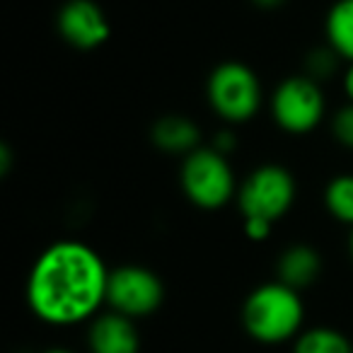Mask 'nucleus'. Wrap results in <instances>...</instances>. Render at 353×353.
I'll use <instances>...</instances> for the list:
<instances>
[{
	"mask_svg": "<svg viewBox=\"0 0 353 353\" xmlns=\"http://www.w3.org/2000/svg\"><path fill=\"white\" fill-rule=\"evenodd\" d=\"M293 353H353L346 334L332 327H312L300 332Z\"/></svg>",
	"mask_w": 353,
	"mask_h": 353,
	"instance_id": "obj_13",
	"label": "nucleus"
},
{
	"mask_svg": "<svg viewBox=\"0 0 353 353\" xmlns=\"http://www.w3.org/2000/svg\"><path fill=\"white\" fill-rule=\"evenodd\" d=\"M298 196V184L288 167L266 162L245 176L237 189V208L245 218H264L276 223L293 208Z\"/></svg>",
	"mask_w": 353,
	"mask_h": 353,
	"instance_id": "obj_5",
	"label": "nucleus"
},
{
	"mask_svg": "<svg viewBox=\"0 0 353 353\" xmlns=\"http://www.w3.org/2000/svg\"><path fill=\"white\" fill-rule=\"evenodd\" d=\"M179 187L189 203L201 211H221L237 199V179L228 155L213 145H201L182 160Z\"/></svg>",
	"mask_w": 353,
	"mask_h": 353,
	"instance_id": "obj_3",
	"label": "nucleus"
},
{
	"mask_svg": "<svg viewBox=\"0 0 353 353\" xmlns=\"http://www.w3.org/2000/svg\"><path fill=\"white\" fill-rule=\"evenodd\" d=\"M213 148H216L218 152H223V155H230L232 148H235V136H232L230 131H221L216 136V141H213Z\"/></svg>",
	"mask_w": 353,
	"mask_h": 353,
	"instance_id": "obj_18",
	"label": "nucleus"
},
{
	"mask_svg": "<svg viewBox=\"0 0 353 353\" xmlns=\"http://www.w3.org/2000/svg\"><path fill=\"white\" fill-rule=\"evenodd\" d=\"M206 99L211 109L230 126L247 123L259 114L264 102L261 80L250 65L225 61L216 65L206 80Z\"/></svg>",
	"mask_w": 353,
	"mask_h": 353,
	"instance_id": "obj_4",
	"label": "nucleus"
},
{
	"mask_svg": "<svg viewBox=\"0 0 353 353\" xmlns=\"http://www.w3.org/2000/svg\"><path fill=\"white\" fill-rule=\"evenodd\" d=\"M12 170V150L8 143H0V174L6 176Z\"/></svg>",
	"mask_w": 353,
	"mask_h": 353,
	"instance_id": "obj_19",
	"label": "nucleus"
},
{
	"mask_svg": "<svg viewBox=\"0 0 353 353\" xmlns=\"http://www.w3.org/2000/svg\"><path fill=\"white\" fill-rule=\"evenodd\" d=\"M348 252H351V259H353V228H351V235H348Z\"/></svg>",
	"mask_w": 353,
	"mask_h": 353,
	"instance_id": "obj_23",
	"label": "nucleus"
},
{
	"mask_svg": "<svg viewBox=\"0 0 353 353\" xmlns=\"http://www.w3.org/2000/svg\"><path fill=\"white\" fill-rule=\"evenodd\" d=\"M56 30L65 44L78 51L99 49L112 37V25L94 0H65L56 12Z\"/></svg>",
	"mask_w": 353,
	"mask_h": 353,
	"instance_id": "obj_8",
	"label": "nucleus"
},
{
	"mask_svg": "<svg viewBox=\"0 0 353 353\" xmlns=\"http://www.w3.org/2000/svg\"><path fill=\"white\" fill-rule=\"evenodd\" d=\"M88 343L92 353H138L141 336L136 322L126 314L104 312L92 319L88 332Z\"/></svg>",
	"mask_w": 353,
	"mask_h": 353,
	"instance_id": "obj_9",
	"label": "nucleus"
},
{
	"mask_svg": "<svg viewBox=\"0 0 353 353\" xmlns=\"http://www.w3.org/2000/svg\"><path fill=\"white\" fill-rule=\"evenodd\" d=\"M165 300V285L160 276L148 266L123 264L109 271L107 305L119 314L131 319L152 314Z\"/></svg>",
	"mask_w": 353,
	"mask_h": 353,
	"instance_id": "obj_7",
	"label": "nucleus"
},
{
	"mask_svg": "<svg viewBox=\"0 0 353 353\" xmlns=\"http://www.w3.org/2000/svg\"><path fill=\"white\" fill-rule=\"evenodd\" d=\"M150 141L165 155H179L184 160L201 148V128L182 114H165L150 126Z\"/></svg>",
	"mask_w": 353,
	"mask_h": 353,
	"instance_id": "obj_10",
	"label": "nucleus"
},
{
	"mask_svg": "<svg viewBox=\"0 0 353 353\" xmlns=\"http://www.w3.org/2000/svg\"><path fill=\"white\" fill-rule=\"evenodd\" d=\"M341 83H343V92H346L348 102H353V63H348V65H346Z\"/></svg>",
	"mask_w": 353,
	"mask_h": 353,
	"instance_id": "obj_20",
	"label": "nucleus"
},
{
	"mask_svg": "<svg viewBox=\"0 0 353 353\" xmlns=\"http://www.w3.org/2000/svg\"><path fill=\"white\" fill-rule=\"evenodd\" d=\"M44 353H73V351H68V348H49V351H44Z\"/></svg>",
	"mask_w": 353,
	"mask_h": 353,
	"instance_id": "obj_22",
	"label": "nucleus"
},
{
	"mask_svg": "<svg viewBox=\"0 0 353 353\" xmlns=\"http://www.w3.org/2000/svg\"><path fill=\"white\" fill-rule=\"evenodd\" d=\"M271 228H274V223L264 221V218H245L242 221V230L252 242H264L271 235Z\"/></svg>",
	"mask_w": 353,
	"mask_h": 353,
	"instance_id": "obj_17",
	"label": "nucleus"
},
{
	"mask_svg": "<svg viewBox=\"0 0 353 353\" xmlns=\"http://www.w3.org/2000/svg\"><path fill=\"white\" fill-rule=\"evenodd\" d=\"M276 269H279L281 283L290 285V288H295L300 293V290L310 288L319 279V274H322V256H319V252L314 247L298 242V245L285 247L283 254L279 256Z\"/></svg>",
	"mask_w": 353,
	"mask_h": 353,
	"instance_id": "obj_11",
	"label": "nucleus"
},
{
	"mask_svg": "<svg viewBox=\"0 0 353 353\" xmlns=\"http://www.w3.org/2000/svg\"><path fill=\"white\" fill-rule=\"evenodd\" d=\"M327 114V97L317 80L305 73L290 75L276 85L271 94V117L281 131L290 136L312 133Z\"/></svg>",
	"mask_w": 353,
	"mask_h": 353,
	"instance_id": "obj_6",
	"label": "nucleus"
},
{
	"mask_svg": "<svg viewBox=\"0 0 353 353\" xmlns=\"http://www.w3.org/2000/svg\"><path fill=\"white\" fill-rule=\"evenodd\" d=\"M332 136L339 145L353 150V102L343 104L332 117Z\"/></svg>",
	"mask_w": 353,
	"mask_h": 353,
	"instance_id": "obj_16",
	"label": "nucleus"
},
{
	"mask_svg": "<svg viewBox=\"0 0 353 353\" xmlns=\"http://www.w3.org/2000/svg\"><path fill=\"white\" fill-rule=\"evenodd\" d=\"M327 46L346 63H353V0H336L324 17Z\"/></svg>",
	"mask_w": 353,
	"mask_h": 353,
	"instance_id": "obj_12",
	"label": "nucleus"
},
{
	"mask_svg": "<svg viewBox=\"0 0 353 353\" xmlns=\"http://www.w3.org/2000/svg\"><path fill=\"white\" fill-rule=\"evenodd\" d=\"M109 269L97 250L78 240L46 247L27 281L30 310L46 324L70 327L94 317L107 303Z\"/></svg>",
	"mask_w": 353,
	"mask_h": 353,
	"instance_id": "obj_1",
	"label": "nucleus"
},
{
	"mask_svg": "<svg viewBox=\"0 0 353 353\" xmlns=\"http://www.w3.org/2000/svg\"><path fill=\"white\" fill-rule=\"evenodd\" d=\"M339 63H341V59H339L336 51H334L332 46H317V49H312L307 56H305L303 73L322 85V80L332 78V75L336 73Z\"/></svg>",
	"mask_w": 353,
	"mask_h": 353,
	"instance_id": "obj_15",
	"label": "nucleus"
},
{
	"mask_svg": "<svg viewBox=\"0 0 353 353\" xmlns=\"http://www.w3.org/2000/svg\"><path fill=\"white\" fill-rule=\"evenodd\" d=\"M324 208L334 221L353 228V174H336L324 187Z\"/></svg>",
	"mask_w": 353,
	"mask_h": 353,
	"instance_id": "obj_14",
	"label": "nucleus"
},
{
	"mask_svg": "<svg viewBox=\"0 0 353 353\" xmlns=\"http://www.w3.org/2000/svg\"><path fill=\"white\" fill-rule=\"evenodd\" d=\"M303 319L300 293L281 281L256 285L242 305V327L259 343H283L300 336Z\"/></svg>",
	"mask_w": 353,
	"mask_h": 353,
	"instance_id": "obj_2",
	"label": "nucleus"
},
{
	"mask_svg": "<svg viewBox=\"0 0 353 353\" xmlns=\"http://www.w3.org/2000/svg\"><path fill=\"white\" fill-rule=\"evenodd\" d=\"M285 3H288V0H252V6H256L259 10H279Z\"/></svg>",
	"mask_w": 353,
	"mask_h": 353,
	"instance_id": "obj_21",
	"label": "nucleus"
}]
</instances>
